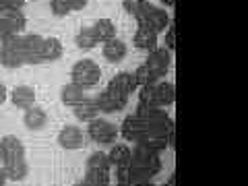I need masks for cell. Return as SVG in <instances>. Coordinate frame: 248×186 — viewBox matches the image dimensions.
<instances>
[{
  "label": "cell",
  "instance_id": "cell-1",
  "mask_svg": "<svg viewBox=\"0 0 248 186\" xmlns=\"http://www.w3.org/2000/svg\"><path fill=\"white\" fill-rule=\"evenodd\" d=\"M128 166V176H130V184H139V182H149L151 178L161 170V159L159 153H155L149 149L145 143H137Z\"/></svg>",
  "mask_w": 248,
  "mask_h": 186
},
{
  "label": "cell",
  "instance_id": "cell-2",
  "mask_svg": "<svg viewBox=\"0 0 248 186\" xmlns=\"http://www.w3.org/2000/svg\"><path fill=\"white\" fill-rule=\"evenodd\" d=\"M0 161L11 180H23L27 176V161H25V147L17 137L6 135L0 139Z\"/></svg>",
  "mask_w": 248,
  "mask_h": 186
},
{
  "label": "cell",
  "instance_id": "cell-3",
  "mask_svg": "<svg viewBox=\"0 0 248 186\" xmlns=\"http://www.w3.org/2000/svg\"><path fill=\"white\" fill-rule=\"evenodd\" d=\"M17 52L21 54V58L25 64H42L44 58H42V44H44V37L42 35H35V33H29V35H15L13 40H9ZM6 44V42H4Z\"/></svg>",
  "mask_w": 248,
  "mask_h": 186
},
{
  "label": "cell",
  "instance_id": "cell-4",
  "mask_svg": "<svg viewBox=\"0 0 248 186\" xmlns=\"http://www.w3.org/2000/svg\"><path fill=\"white\" fill-rule=\"evenodd\" d=\"M71 79H73L71 83H75L77 87L91 89V87H95V85L99 83V79H102V68H99V64H95L93 60L83 58L73 66Z\"/></svg>",
  "mask_w": 248,
  "mask_h": 186
},
{
  "label": "cell",
  "instance_id": "cell-5",
  "mask_svg": "<svg viewBox=\"0 0 248 186\" xmlns=\"http://www.w3.org/2000/svg\"><path fill=\"white\" fill-rule=\"evenodd\" d=\"M95 99V106H97V112H104V114H114V112H120L126 108L128 104V95H124V93L112 89L110 85L99 93Z\"/></svg>",
  "mask_w": 248,
  "mask_h": 186
},
{
  "label": "cell",
  "instance_id": "cell-6",
  "mask_svg": "<svg viewBox=\"0 0 248 186\" xmlns=\"http://www.w3.org/2000/svg\"><path fill=\"white\" fill-rule=\"evenodd\" d=\"M87 135L93 143L97 145H112L118 137V128L116 124L108 122V120H102V118H93L87 126Z\"/></svg>",
  "mask_w": 248,
  "mask_h": 186
},
{
  "label": "cell",
  "instance_id": "cell-7",
  "mask_svg": "<svg viewBox=\"0 0 248 186\" xmlns=\"http://www.w3.org/2000/svg\"><path fill=\"white\" fill-rule=\"evenodd\" d=\"M147 135H149V126H147L145 118H141L139 114L133 116H126L122 122V137L126 141H133V143H143L147 141Z\"/></svg>",
  "mask_w": 248,
  "mask_h": 186
},
{
  "label": "cell",
  "instance_id": "cell-8",
  "mask_svg": "<svg viewBox=\"0 0 248 186\" xmlns=\"http://www.w3.org/2000/svg\"><path fill=\"white\" fill-rule=\"evenodd\" d=\"M170 62H172V56H170V50L168 48H155L149 52V56H147V62L145 64L149 66V71L157 77V79H161L168 68H170Z\"/></svg>",
  "mask_w": 248,
  "mask_h": 186
},
{
  "label": "cell",
  "instance_id": "cell-9",
  "mask_svg": "<svg viewBox=\"0 0 248 186\" xmlns=\"http://www.w3.org/2000/svg\"><path fill=\"white\" fill-rule=\"evenodd\" d=\"M139 27H137V33H135V46L139 50H145V52H151L157 48V33H155V29L149 27V23L147 21H137Z\"/></svg>",
  "mask_w": 248,
  "mask_h": 186
},
{
  "label": "cell",
  "instance_id": "cell-10",
  "mask_svg": "<svg viewBox=\"0 0 248 186\" xmlns=\"http://www.w3.org/2000/svg\"><path fill=\"white\" fill-rule=\"evenodd\" d=\"M58 145L64 147V149H81L85 145L83 130L79 126H73V124H66L58 133Z\"/></svg>",
  "mask_w": 248,
  "mask_h": 186
},
{
  "label": "cell",
  "instance_id": "cell-11",
  "mask_svg": "<svg viewBox=\"0 0 248 186\" xmlns=\"http://www.w3.org/2000/svg\"><path fill=\"white\" fill-rule=\"evenodd\" d=\"M141 19L149 23V27L155 29V33H159V31H166L170 27V15H168V11L157 9V6H149ZM141 19H139V21H141Z\"/></svg>",
  "mask_w": 248,
  "mask_h": 186
},
{
  "label": "cell",
  "instance_id": "cell-12",
  "mask_svg": "<svg viewBox=\"0 0 248 186\" xmlns=\"http://www.w3.org/2000/svg\"><path fill=\"white\" fill-rule=\"evenodd\" d=\"M108 85H110L112 89L124 93V95H128V97H130V93H135V91L139 89L137 79H135V73H128V71L118 73V75H116Z\"/></svg>",
  "mask_w": 248,
  "mask_h": 186
},
{
  "label": "cell",
  "instance_id": "cell-13",
  "mask_svg": "<svg viewBox=\"0 0 248 186\" xmlns=\"http://www.w3.org/2000/svg\"><path fill=\"white\" fill-rule=\"evenodd\" d=\"M11 99L13 104L21 108V110H27L35 104V89L29 87V85H19V87H15L13 93H11Z\"/></svg>",
  "mask_w": 248,
  "mask_h": 186
},
{
  "label": "cell",
  "instance_id": "cell-14",
  "mask_svg": "<svg viewBox=\"0 0 248 186\" xmlns=\"http://www.w3.org/2000/svg\"><path fill=\"white\" fill-rule=\"evenodd\" d=\"M155 99H157V106L159 108L172 106L174 99H176V87H174V83H170V81L155 83Z\"/></svg>",
  "mask_w": 248,
  "mask_h": 186
},
{
  "label": "cell",
  "instance_id": "cell-15",
  "mask_svg": "<svg viewBox=\"0 0 248 186\" xmlns=\"http://www.w3.org/2000/svg\"><path fill=\"white\" fill-rule=\"evenodd\" d=\"M91 31H93V37H95L97 44H106L108 40L116 37V27L110 19H99L91 25Z\"/></svg>",
  "mask_w": 248,
  "mask_h": 186
},
{
  "label": "cell",
  "instance_id": "cell-16",
  "mask_svg": "<svg viewBox=\"0 0 248 186\" xmlns=\"http://www.w3.org/2000/svg\"><path fill=\"white\" fill-rule=\"evenodd\" d=\"M0 64L6 68H19L25 64V62H23L17 48H15L11 42H6V44H2V48H0Z\"/></svg>",
  "mask_w": 248,
  "mask_h": 186
},
{
  "label": "cell",
  "instance_id": "cell-17",
  "mask_svg": "<svg viewBox=\"0 0 248 186\" xmlns=\"http://www.w3.org/2000/svg\"><path fill=\"white\" fill-rule=\"evenodd\" d=\"M104 58L110 60V62H120L124 56H126V44L118 37H112V40H108L104 44Z\"/></svg>",
  "mask_w": 248,
  "mask_h": 186
},
{
  "label": "cell",
  "instance_id": "cell-18",
  "mask_svg": "<svg viewBox=\"0 0 248 186\" xmlns=\"http://www.w3.org/2000/svg\"><path fill=\"white\" fill-rule=\"evenodd\" d=\"M73 110H75L77 120H81V122H91L93 118H97V114H99L97 106H95V99H91V97H85L83 102L73 106Z\"/></svg>",
  "mask_w": 248,
  "mask_h": 186
},
{
  "label": "cell",
  "instance_id": "cell-19",
  "mask_svg": "<svg viewBox=\"0 0 248 186\" xmlns=\"http://www.w3.org/2000/svg\"><path fill=\"white\" fill-rule=\"evenodd\" d=\"M23 122H25V126L31 128V130H40V128L46 126V122H48V114H46L42 108L31 106L25 110V118H23Z\"/></svg>",
  "mask_w": 248,
  "mask_h": 186
},
{
  "label": "cell",
  "instance_id": "cell-20",
  "mask_svg": "<svg viewBox=\"0 0 248 186\" xmlns=\"http://www.w3.org/2000/svg\"><path fill=\"white\" fill-rule=\"evenodd\" d=\"M108 159H110V164L116 168H128L130 159H133V153H130L126 145H114L110 153H108Z\"/></svg>",
  "mask_w": 248,
  "mask_h": 186
},
{
  "label": "cell",
  "instance_id": "cell-21",
  "mask_svg": "<svg viewBox=\"0 0 248 186\" xmlns=\"http://www.w3.org/2000/svg\"><path fill=\"white\" fill-rule=\"evenodd\" d=\"M62 56V44L56 37H44L42 44V58L44 62H54Z\"/></svg>",
  "mask_w": 248,
  "mask_h": 186
},
{
  "label": "cell",
  "instance_id": "cell-22",
  "mask_svg": "<svg viewBox=\"0 0 248 186\" xmlns=\"http://www.w3.org/2000/svg\"><path fill=\"white\" fill-rule=\"evenodd\" d=\"M60 97H62V102H64L66 106H77L79 102H83V99L87 97V95H85V89L77 87L75 83H68V85H64V87H62Z\"/></svg>",
  "mask_w": 248,
  "mask_h": 186
},
{
  "label": "cell",
  "instance_id": "cell-23",
  "mask_svg": "<svg viewBox=\"0 0 248 186\" xmlns=\"http://www.w3.org/2000/svg\"><path fill=\"white\" fill-rule=\"evenodd\" d=\"M122 6L128 15H133V17L139 21L145 15V11L151 6V2L149 0H122Z\"/></svg>",
  "mask_w": 248,
  "mask_h": 186
},
{
  "label": "cell",
  "instance_id": "cell-24",
  "mask_svg": "<svg viewBox=\"0 0 248 186\" xmlns=\"http://www.w3.org/2000/svg\"><path fill=\"white\" fill-rule=\"evenodd\" d=\"M75 44H77V48H81V50H91V48H95L97 42H95V37H93L91 27L81 29L79 33H77V37H75Z\"/></svg>",
  "mask_w": 248,
  "mask_h": 186
},
{
  "label": "cell",
  "instance_id": "cell-25",
  "mask_svg": "<svg viewBox=\"0 0 248 186\" xmlns=\"http://www.w3.org/2000/svg\"><path fill=\"white\" fill-rule=\"evenodd\" d=\"M139 106L159 108L157 99H155V85H145V87H139Z\"/></svg>",
  "mask_w": 248,
  "mask_h": 186
},
{
  "label": "cell",
  "instance_id": "cell-26",
  "mask_svg": "<svg viewBox=\"0 0 248 186\" xmlns=\"http://www.w3.org/2000/svg\"><path fill=\"white\" fill-rule=\"evenodd\" d=\"M15 35H21V31L13 25L11 19H6V17H2V15H0V44L13 40Z\"/></svg>",
  "mask_w": 248,
  "mask_h": 186
},
{
  "label": "cell",
  "instance_id": "cell-27",
  "mask_svg": "<svg viewBox=\"0 0 248 186\" xmlns=\"http://www.w3.org/2000/svg\"><path fill=\"white\" fill-rule=\"evenodd\" d=\"M85 180L93 186H108L110 184V170H87Z\"/></svg>",
  "mask_w": 248,
  "mask_h": 186
},
{
  "label": "cell",
  "instance_id": "cell-28",
  "mask_svg": "<svg viewBox=\"0 0 248 186\" xmlns=\"http://www.w3.org/2000/svg\"><path fill=\"white\" fill-rule=\"evenodd\" d=\"M135 79H137V85H139V87H145V85H155V83H159V79L149 71V66H147V64H141V66L137 68V71H135Z\"/></svg>",
  "mask_w": 248,
  "mask_h": 186
},
{
  "label": "cell",
  "instance_id": "cell-29",
  "mask_svg": "<svg viewBox=\"0 0 248 186\" xmlns=\"http://www.w3.org/2000/svg\"><path fill=\"white\" fill-rule=\"evenodd\" d=\"M110 159H108V153L102 151H95L89 155L87 159V170H110Z\"/></svg>",
  "mask_w": 248,
  "mask_h": 186
},
{
  "label": "cell",
  "instance_id": "cell-30",
  "mask_svg": "<svg viewBox=\"0 0 248 186\" xmlns=\"http://www.w3.org/2000/svg\"><path fill=\"white\" fill-rule=\"evenodd\" d=\"M2 17H6V19H11L13 21V25L15 27H17L19 31H23V29H25V15H23L21 11H17V9H9V11H4L2 13Z\"/></svg>",
  "mask_w": 248,
  "mask_h": 186
},
{
  "label": "cell",
  "instance_id": "cell-31",
  "mask_svg": "<svg viewBox=\"0 0 248 186\" xmlns=\"http://www.w3.org/2000/svg\"><path fill=\"white\" fill-rule=\"evenodd\" d=\"M50 11L56 15V17H66L71 13V6L66 4V0H50Z\"/></svg>",
  "mask_w": 248,
  "mask_h": 186
},
{
  "label": "cell",
  "instance_id": "cell-32",
  "mask_svg": "<svg viewBox=\"0 0 248 186\" xmlns=\"http://www.w3.org/2000/svg\"><path fill=\"white\" fill-rule=\"evenodd\" d=\"M166 48H168L170 52L176 48V27H174V25H170V27L166 29Z\"/></svg>",
  "mask_w": 248,
  "mask_h": 186
},
{
  "label": "cell",
  "instance_id": "cell-33",
  "mask_svg": "<svg viewBox=\"0 0 248 186\" xmlns=\"http://www.w3.org/2000/svg\"><path fill=\"white\" fill-rule=\"evenodd\" d=\"M116 180H118V184H130L128 168H116Z\"/></svg>",
  "mask_w": 248,
  "mask_h": 186
},
{
  "label": "cell",
  "instance_id": "cell-34",
  "mask_svg": "<svg viewBox=\"0 0 248 186\" xmlns=\"http://www.w3.org/2000/svg\"><path fill=\"white\" fill-rule=\"evenodd\" d=\"M4 6V11H9V9H17L21 11L23 9V4H25V0H0Z\"/></svg>",
  "mask_w": 248,
  "mask_h": 186
},
{
  "label": "cell",
  "instance_id": "cell-35",
  "mask_svg": "<svg viewBox=\"0 0 248 186\" xmlns=\"http://www.w3.org/2000/svg\"><path fill=\"white\" fill-rule=\"evenodd\" d=\"M66 4L71 6V11H81L87 4V0H66Z\"/></svg>",
  "mask_w": 248,
  "mask_h": 186
},
{
  "label": "cell",
  "instance_id": "cell-36",
  "mask_svg": "<svg viewBox=\"0 0 248 186\" xmlns=\"http://www.w3.org/2000/svg\"><path fill=\"white\" fill-rule=\"evenodd\" d=\"M6 180H9V178H6L4 168H0V186H4V184H6Z\"/></svg>",
  "mask_w": 248,
  "mask_h": 186
},
{
  "label": "cell",
  "instance_id": "cell-37",
  "mask_svg": "<svg viewBox=\"0 0 248 186\" xmlns=\"http://www.w3.org/2000/svg\"><path fill=\"white\" fill-rule=\"evenodd\" d=\"M4 99H6V87H4L2 83H0V104H2Z\"/></svg>",
  "mask_w": 248,
  "mask_h": 186
},
{
  "label": "cell",
  "instance_id": "cell-38",
  "mask_svg": "<svg viewBox=\"0 0 248 186\" xmlns=\"http://www.w3.org/2000/svg\"><path fill=\"white\" fill-rule=\"evenodd\" d=\"M164 186H176V176H170L168 180L164 182Z\"/></svg>",
  "mask_w": 248,
  "mask_h": 186
},
{
  "label": "cell",
  "instance_id": "cell-39",
  "mask_svg": "<svg viewBox=\"0 0 248 186\" xmlns=\"http://www.w3.org/2000/svg\"><path fill=\"white\" fill-rule=\"evenodd\" d=\"M130 186H153L151 182H139V184H130Z\"/></svg>",
  "mask_w": 248,
  "mask_h": 186
},
{
  "label": "cell",
  "instance_id": "cell-40",
  "mask_svg": "<svg viewBox=\"0 0 248 186\" xmlns=\"http://www.w3.org/2000/svg\"><path fill=\"white\" fill-rule=\"evenodd\" d=\"M75 186H93V184H89V182H87V180H81V182H79V184H75Z\"/></svg>",
  "mask_w": 248,
  "mask_h": 186
},
{
  "label": "cell",
  "instance_id": "cell-41",
  "mask_svg": "<svg viewBox=\"0 0 248 186\" xmlns=\"http://www.w3.org/2000/svg\"><path fill=\"white\" fill-rule=\"evenodd\" d=\"M161 2H164L166 6H174V0H161Z\"/></svg>",
  "mask_w": 248,
  "mask_h": 186
},
{
  "label": "cell",
  "instance_id": "cell-42",
  "mask_svg": "<svg viewBox=\"0 0 248 186\" xmlns=\"http://www.w3.org/2000/svg\"><path fill=\"white\" fill-rule=\"evenodd\" d=\"M4 13V6H2V2H0V15H2Z\"/></svg>",
  "mask_w": 248,
  "mask_h": 186
},
{
  "label": "cell",
  "instance_id": "cell-43",
  "mask_svg": "<svg viewBox=\"0 0 248 186\" xmlns=\"http://www.w3.org/2000/svg\"><path fill=\"white\" fill-rule=\"evenodd\" d=\"M116 186H130V184H116Z\"/></svg>",
  "mask_w": 248,
  "mask_h": 186
}]
</instances>
